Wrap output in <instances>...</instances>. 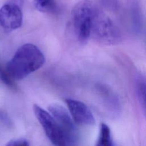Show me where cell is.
Here are the masks:
<instances>
[{"instance_id": "1", "label": "cell", "mask_w": 146, "mask_h": 146, "mask_svg": "<svg viewBox=\"0 0 146 146\" xmlns=\"http://www.w3.org/2000/svg\"><path fill=\"white\" fill-rule=\"evenodd\" d=\"M44 56L40 49L31 43L21 46L7 63L6 70L13 80H21L40 68Z\"/></svg>"}, {"instance_id": "2", "label": "cell", "mask_w": 146, "mask_h": 146, "mask_svg": "<svg viewBox=\"0 0 146 146\" xmlns=\"http://www.w3.org/2000/svg\"><path fill=\"white\" fill-rule=\"evenodd\" d=\"M96 7L90 0H81L74 6L70 27L76 40L83 44L90 38L92 23Z\"/></svg>"}, {"instance_id": "3", "label": "cell", "mask_w": 146, "mask_h": 146, "mask_svg": "<svg viewBox=\"0 0 146 146\" xmlns=\"http://www.w3.org/2000/svg\"><path fill=\"white\" fill-rule=\"evenodd\" d=\"M100 43L112 45L120 40V33L110 18L104 13L96 9L91 30V35Z\"/></svg>"}, {"instance_id": "4", "label": "cell", "mask_w": 146, "mask_h": 146, "mask_svg": "<svg viewBox=\"0 0 146 146\" xmlns=\"http://www.w3.org/2000/svg\"><path fill=\"white\" fill-rule=\"evenodd\" d=\"M48 111L61 128L66 145H75L79 140V132L76 123L68 111L62 105L51 104Z\"/></svg>"}, {"instance_id": "5", "label": "cell", "mask_w": 146, "mask_h": 146, "mask_svg": "<svg viewBox=\"0 0 146 146\" xmlns=\"http://www.w3.org/2000/svg\"><path fill=\"white\" fill-rule=\"evenodd\" d=\"M33 111L50 141L55 145H66L63 132L52 115L37 104L34 105Z\"/></svg>"}, {"instance_id": "6", "label": "cell", "mask_w": 146, "mask_h": 146, "mask_svg": "<svg viewBox=\"0 0 146 146\" xmlns=\"http://www.w3.org/2000/svg\"><path fill=\"white\" fill-rule=\"evenodd\" d=\"M22 6L13 0L0 8V26L7 31L19 28L23 22Z\"/></svg>"}, {"instance_id": "7", "label": "cell", "mask_w": 146, "mask_h": 146, "mask_svg": "<svg viewBox=\"0 0 146 146\" xmlns=\"http://www.w3.org/2000/svg\"><path fill=\"white\" fill-rule=\"evenodd\" d=\"M65 102L75 123L83 125L95 124V117L90 108L84 103L69 98L66 99Z\"/></svg>"}, {"instance_id": "8", "label": "cell", "mask_w": 146, "mask_h": 146, "mask_svg": "<svg viewBox=\"0 0 146 146\" xmlns=\"http://www.w3.org/2000/svg\"><path fill=\"white\" fill-rule=\"evenodd\" d=\"M96 145L98 146L113 145L111 129L105 123H102L100 124L99 134Z\"/></svg>"}, {"instance_id": "9", "label": "cell", "mask_w": 146, "mask_h": 146, "mask_svg": "<svg viewBox=\"0 0 146 146\" xmlns=\"http://www.w3.org/2000/svg\"><path fill=\"white\" fill-rule=\"evenodd\" d=\"M33 5L36 10L43 13H50L56 9L55 0H34Z\"/></svg>"}, {"instance_id": "10", "label": "cell", "mask_w": 146, "mask_h": 146, "mask_svg": "<svg viewBox=\"0 0 146 146\" xmlns=\"http://www.w3.org/2000/svg\"><path fill=\"white\" fill-rule=\"evenodd\" d=\"M145 80L142 77L137 78L136 82V92L139 102H140L143 109L145 111Z\"/></svg>"}, {"instance_id": "11", "label": "cell", "mask_w": 146, "mask_h": 146, "mask_svg": "<svg viewBox=\"0 0 146 146\" xmlns=\"http://www.w3.org/2000/svg\"><path fill=\"white\" fill-rule=\"evenodd\" d=\"M131 10L132 19L137 26L140 24L141 22V13L140 4L138 0H132L131 2Z\"/></svg>"}, {"instance_id": "12", "label": "cell", "mask_w": 146, "mask_h": 146, "mask_svg": "<svg viewBox=\"0 0 146 146\" xmlns=\"http://www.w3.org/2000/svg\"><path fill=\"white\" fill-rule=\"evenodd\" d=\"M0 79L7 86L9 87L15 88L16 86L13 82V79L10 76L9 74L7 73L6 70H4L0 66Z\"/></svg>"}, {"instance_id": "13", "label": "cell", "mask_w": 146, "mask_h": 146, "mask_svg": "<svg viewBox=\"0 0 146 146\" xmlns=\"http://www.w3.org/2000/svg\"><path fill=\"white\" fill-rule=\"evenodd\" d=\"M101 5L105 8L111 10H116L119 6L118 0H99Z\"/></svg>"}, {"instance_id": "14", "label": "cell", "mask_w": 146, "mask_h": 146, "mask_svg": "<svg viewBox=\"0 0 146 146\" xmlns=\"http://www.w3.org/2000/svg\"><path fill=\"white\" fill-rule=\"evenodd\" d=\"M7 145H19V146H27L29 145V141L25 139H18L11 140L6 144Z\"/></svg>"}]
</instances>
